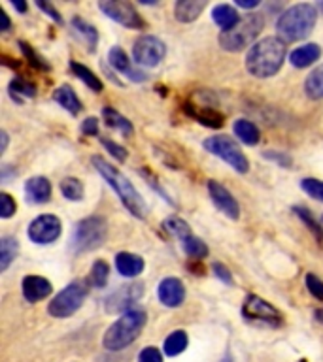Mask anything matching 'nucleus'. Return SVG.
I'll list each match as a JSON object with an SVG mask.
<instances>
[{
	"label": "nucleus",
	"instance_id": "f257e3e1",
	"mask_svg": "<svg viewBox=\"0 0 323 362\" xmlns=\"http://www.w3.org/2000/svg\"><path fill=\"white\" fill-rule=\"evenodd\" d=\"M91 164H93L96 172L106 180L108 185L115 191V194H118V198L121 200V204L129 209V214L135 215L136 219H146V202H144V198L140 197V192L136 191V187L130 183L129 177L121 174L115 166L106 163V158L101 157V155H93V157H91Z\"/></svg>",
	"mask_w": 323,
	"mask_h": 362
},
{
	"label": "nucleus",
	"instance_id": "f03ea898",
	"mask_svg": "<svg viewBox=\"0 0 323 362\" xmlns=\"http://www.w3.org/2000/svg\"><path fill=\"white\" fill-rule=\"evenodd\" d=\"M285 55H288L285 42H282L278 36H268V38L259 40L248 51V55H246V68H248V72L251 76H255V78H272L283 66Z\"/></svg>",
	"mask_w": 323,
	"mask_h": 362
},
{
	"label": "nucleus",
	"instance_id": "7ed1b4c3",
	"mask_svg": "<svg viewBox=\"0 0 323 362\" xmlns=\"http://www.w3.org/2000/svg\"><path fill=\"white\" fill-rule=\"evenodd\" d=\"M317 21V8L314 4L302 2V4H295L283 11L282 16L278 17L276 30L278 38L282 42H300L306 36H310Z\"/></svg>",
	"mask_w": 323,
	"mask_h": 362
},
{
	"label": "nucleus",
	"instance_id": "20e7f679",
	"mask_svg": "<svg viewBox=\"0 0 323 362\" xmlns=\"http://www.w3.org/2000/svg\"><path fill=\"white\" fill-rule=\"evenodd\" d=\"M146 311L138 310V308L121 313L118 321L113 322L112 327L108 328L104 336H102L104 349L121 351L125 347H129L140 336L142 328L146 327Z\"/></svg>",
	"mask_w": 323,
	"mask_h": 362
},
{
	"label": "nucleus",
	"instance_id": "39448f33",
	"mask_svg": "<svg viewBox=\"0 0 323 362\" xmlns=\"http://www.w3.org/2000/svg\"><path fill=\"white\" fill-rule=\"evenodd\" d=\"M265 27V17L263 13H248L238 21L237 27L220 34V45L225 51L238 53L246 47H254L257 44V36Z\"/></svg>",
	"mask_w": 323,
	"mask_h": 362
},
{
	"label": "nucleus",
	"instance_id": "423d86ee",
	"mask_svg": "<svg viewBox=\"0 0 323 362\" xmlns=\"http://www.w3.org/2000/svg\"><path fill=\"white\" fill-rule=\"evenodd\" d=\"M108 234L106 219L101 215L85 217L74 226L72 238H70V251L76 255L95 251L104 243Z\"/></svg>",
	"mask_w": 323,
	"mask_h": 362
},
{
	"label": "nucleus",
	"instance_id": "0eeeda50",
	"mask_svg": "<svg viewBox=\"0 0 323 362\" xmlns=\"http://www.w3.org/2000/svg\"><path fill=\"white\" fill-rule=\"evenodd\" d=\"M87 294H89L87 281L76 279V281L68 283L67 287L62 288L61 293L51 300L50 305H47V311L55 319H67V317L74 315L84 305Z\"/></svg>",
	"mask_w": 323,
	"mask_h": 362
},
{
	"label": "nucleus",
	"instance_id": "6e6552de",
	"mask_svg": "<svg viewBox=\"0 0 323 362\" xmlns=\"http://www.w3.org/2000/svg\"><path fill=\"white\" fill-rule=\"evenodd\" d=\"M204 149L212 155H215L217 158H221L223 163H227L234 172L238 174H246L249 170V160L248 157L244 155L242 149L238 147V144L232 140L231 136L225 134H215L210 136L203 141Z\"/></svg>",
	"mask_w": 323,
	"mask_h": 362
},
{
	"label": "nucleus",
	"instance_id": "1a4fd4ad",
	"mask_svg": "<svg viewBox=\"0 0 323 362\" xmlns=\"http://www.w3.org/2000/svg\"><path fill=\"white\" fill-rule=\"evenodd\" d=\"M164 55H166V45L163 40L153 34H144L140 38H136L132 45V62L138 66H157Z\"/></svg>",
	"mask_w": 323,
	"mask_h": 362
},
{
	"label": "nucleus",
	"instance_id": "9d476101",
	"mask_svg": "<svg viewBox=\"0 0 323 362\" xmlns=\"http://www.w3.org/2000/svg\"><path fill=\"white\" fill-rule=\"evenodd\" d=\"M242 315L248 321L263 322L266 327H280L282 325V313L271 305L266 300H263L257 294H248L242 304Z\"/></svg>",
	"mask_w": 323,
	"mask_h": 362
},
{
	"label": "nucleus",
	"instance_id": "9b49d317",
	"mask_svg": "<svg viewBox=\"0 0 323 362\" xmlns=\"http://www.w3.org/2000/svg\"><path fill=\"white\" fill-rule=\"evenodd\" d=\"M98 8H101L104 16H108L112 21L119 23V25H123V27H144L140 13L136 11V8L130 2H125V0H106V2H98Z\"/></svg>",
	"mask_w": 323,
	"mask_h": 362
},
{
	"label": "nucleus",
	"instance_id": "f8f14e48",
	"mask_svg": "<svg viewBox=\"0 0 323 362\" xmlns=\"http://www.w3.org/2000/svg\"><path fill=\"white\" fill-rule=\"evenodd\" d=\"M62 223L57 215H38L36 219L28 225L27 236L30 242L38 243V245H47L53 243L57 238L61 236Z\"/></svg>",
	"mask_w": 323,
	"mask_h": 362
},
{
	"label": "nucleus",
	"instance_id": "ddd939ff",
	"mask_svg": "<svg viewBox=\"0 0 323 362\" xmlns=\"http://www.w3.org/2000/svg\"><path fill=\"white\" fill-rule=\"evenodd\" d=\"M144 294V285L142 283H127L118 291H113L104 302L108 313H121V311H130L135 310L132 305L142 298Z\"/></svg>",
	"mask_w": 323,
	"mask_h": 362
},
{
	"label": "nucleus",
	"instance_id": "4468645a",
	"mask_svg": "<svg viewBox=\"0 0 323 362\" xmlns=\"http://www.w3.org/2000/svg\"><path fill=\"white\" fill-rule=\"evenodd\" d=\"M206 187H208V194L215 208L220 209L223 215H227L229 219L237 221L240 217V206H238L237 198L231 194V191L215 180H208Z\"/></svg>",
	"mask_w": 323,
	"mask_h": 362
},
{
	"label": "nucleus",
	"instance_id": "2eb2a0df",
	"mask_svg": "<svg viewBox=\"0 0 323 362\" xmlns=\"http://www.w3.org/2000/svg\"><path fill=\"white\" fill-rule=\"evenodd\" d=\"M108 62H110V66H112L115 72H119L121 76H125V78H129L130 81L142 83V81H146L147 79L146 72L138 70L135 62L130 61L129 57H127V53H125L121 47H118V45L112 47L110 53H108Z\"/></svg>",
	"mask_w": 323,
	"mask_h": 362
},
{
	"label": "nucleus",
	"instance_id": "dca6fc26",
	"mask_svg": "<svg viewBox=\"0 0 323 362\" xmlns=\"http://www.w3.org/2000/svg\"><path fill=\"white\" fill-rule=\"evenodd\" d=\"M157 296L166 308H178L186 300V287L178 277H164L163 281L159 283Z\"/></svg>",
	"mask_w": 323,
	"mask_h": 362
},
{
	"label": "nucleus",
	"instance_id": "f3484780",
	"mask_svg": "<svg viewBox=\"0 0 323 362\" xmlns=\"http://www.w3.org/2000/svg\"><path fill=\"white\" fill-rule=\"evenodd\" d=\"M23 296L27 302H40V300L47 298L53 291L50 279H45L42 276H27L23 277L21 283Z\"/></svg>",
	"mask_w": 323,
	"mask_h": 362
},
{
	"label": "nucleus",
	"instance_id": "a211bd4d",
	"mask_svg": "<svg viewBox=\"0 0 323 362\" xmlns=\"http://www.w3.org/2000/svg\"><path fill=\"white\" fill-rule=\"evenodd\" d=\"M25 194L27 202L30 204H45L51 198V183L44 175H34L25 183Z\"/></svg>",
	"mask_w": 323,
	"mask_h": 362
},
{
	"label": "nucleus",
	"instance_id": "6ab92c4d",
	"mask_svg": "<svg viewBox=\"0 0 323 362\" xmlns=\"http://www.w3.org/2000/svg\"><path fill=\"white\" fill-rule=\"evenodd\" d=\"M183 110H186L187 115H191L195 121H198V123L204 124V127H208V129H220L221 124H223V115L215 112L214 107L186 104Z\"/></svg>",
	"mask_w": 323,
	"mask_h": 362
},
{
	"label": "nucleus",
	"instance_id": "aec40b11",
	"mask_svg": "<svg viewBox=\"0 0 323 362\" xmlns=\"http://www.w3.org/2000/svg\"><path fill=\"white\" fill-rule=\"evenodd\" d=\"M72 28L74 34L79 38V42H84L85 49L89 51V53H95L96 44H98V33H96V28L79 16L72 17Z\"/></svg>",
	"mask_w": 323,
	"mask_h": 362
},
{
	"label": "nucleus",
	"instance_id": "412c9836",
	"mask_svg": "<svg viewBox=\"0 0 323 362\" xmlns=\"http://www.w3.org/2000/svg\"><path fill=\"white\" fill-rule=\"evenodd\" d=\"M115 268L123 277H136L144 272V259L135 253H121L115 255Z\"/></svg>",
	"mask_w": 323,
	"mask_h": 362
},
{
	"label": "nucleus",
	"instance_id": "4be33fe9",
	"mask_svg": "<svg viewBox=\"0 0 323 362\" xmlns=\"http://www.w3.org/2000/svg\"><path fill=\"white\" fill-rule=\"evenodd\" d=\"M322 55V47L317 44H305L297 47V49L291 51L289 55V62L293 64L295 68H306L314 64V62L319 59Z\"/></svg>",
	"mask_w": 323,
	"mask_h": 362
},
{
	"label": "nucleus",
	"instance_id": "5701e85b",
	"mask_svg": "<svg viewBox=\"0 0 323 362\" xmlns=\"http://www.w3.org/2000/svg\"><path fill=\"white\" fill-rule=\"evenodd\" d=\"M206 8L204 0H178L174 6V16L180 23H191L198 19Z\"/></svg>",
	"mask_w": 323,
	"mask_h": 362
},
{
	"label": "nucleus",
	"instance_id": "b1692460",
	"mask_svg": "<svg viewBox=\"0 0 323 362\" xmlns=\"http://www.w3.org/2000/svg\"><path fill=\"white\" fill-rule=\"evenodd\" d=\"M53 100L59 104L61 107H64L68 113H72V115H78L81 112V102L76 96L74 89L70 85H61V87H57L53 90Z\"/></svg>",
	"mask_w": 323,
	"mask_h": 362
},
{
	"label": "nucleus",
	"instance_id": "393cba45",
	"mask_svg": "<svg viewBox=\"0 0 323 362\" xmlns=\"http://www.w3.org/2000/svg\"><path fill=\"white\" fill-rule=\"evenodd\" d=\"M212 19L217 27L221 28V33L225 30H231L232 27H237L240 17H238V11L229 4H217L212 10Z\"/></svg>",
	"mask_w": 323,
	"mask_h": 362
},
{
	"label": "nucleus",
	"instance_id": "a878e982",
	"mask_svg": "<svg viewBox=\"0 0 323 362\" xmlns=\"http://www.w3.org/2000/svg\"><path fill=\"white\" fill-rule=\"evenodd\" d=\"M102 117H104V123H106L110 129L118 130L121 134L130 136L135 132V127H132V123H130L129 119L125 117V115H121V113H119L118 110H113V107H102Z\"/></svg>",
	"mask_w": 323,
	"mask_h": 362
},
{
	"label": "nucleus",
	"instance_id": "bb28decb",
	"mask_svg": "<svg viewBox=\"0 0 323 362\" xmlns=\"http://www.w3.org/2000/svg\"><path fill=\"white\" fill-rule=\"evenodd\" d=\"M232 132L246 146H255L259 141V129L251 121H248V119H237L234 124H232Z\"/></svg>",
	"mask_w": 323,
	"mask_h": 362
},
{
	"label": "nucleus",
	"instance_id": "cd10ccee",
	"mask_svg": "<svg viewBox=\"0 0 323 362\" xmlns=\"http://www.w3.org/2000/svg\"><path fill=\"white\" fill-rule=\"evenodd\" d=\"M187 344H189V338H187L186 330H174L170 332L166 338H164L163 351L166 356H178L180 353L187 349Z\"/></svg>",
	"mask_w": 323,
	"mask_h": 362
},
{
	"label": "nucleus",
	"instance_id": "c85d7f7f",
	"mask_svg": "<svg viewBox=\"0 0 323 362\" xmlns=\"http://www.w3.org/2000/svg\"><path fill=\"white\" fill-rule=\"evenodd\" d=\"M8 93H10L11 100H16L17 104H23L25 98H33L36 95V87L27 79L13 78L8 85Z\"/></svg>",
	"mask_w": 323,
	"mask_h": 362
},
{
	"label": "nucleus",
	"instance_id": "c756f323",
	"mask_svg": "<svg viewBox=\"0 0 323 362\" xmlns=\"http://www.w3.org/2000/svg\"><path fill=\"white\" fill-rule=\"evenodd\" d=\"M19 242L13 236H4L0 240V272H6L10 264L17 259Z\"/></svg>",
	"mask_w": 323,
	"mask_h": 362
},
{
	"label": "nucleus",
	"instance_id": "7c9ffc66",
	"mask_svg": "<svg viewBox=\"0 0 323 362\" xmlns=\"http://www.w3.org/2000/svg\"><path fill=\"white\" fill-rule=\"evenodd\" d=\"M305 93L312 100H322L323 98V64L314 68L305 81Z\"/></svg>",
	"mask_w": 323,
	"mask_h": 362
},
{
	"label": "nucleus",
	"instance_id": "2f4dec72",
	"mask_svg": "<svg viewBox=\"0 0 323 362\" xmlns=\"http://www.w3.org/2000/svg\"><path fill=\"white\" fill-rule=\"evenodd\" d=\"M70 70H72L74 76H76L78 79H81V81H84L91 90L101 93V90L104 89V85H102V81L98 79V76H95V74L91 72L87 66H84V64H79V62L76 61H70Z\"/></svg>",
	"mask_w": 323,
	"mask_h": 362
},
{
	"label": "nucleus",
	"instance_id": "473e14b6",
	"mask_svg": "<svg viewBox=\"0 0 323 362\" xmlns=\"http://www.w3.org/2000/svg\"><path fill=\"white\" fill-rule=\"evenodd\" d=\"M181 245H183V251H186L187 257H191L193 260H203L208 257V245L197 236H187L186 240H181Z\"/></svg>",
	"mask_w": 323,
	"mask_h": 362
},
{
	"label": "nucleus",
	"instance_id": "72a5a7b5",
	"mask_svg": "<svg viewBox=\"0 0 323 362\" xmlns=\"http://www.w3.org/2000/svg\"><path fill=\"white\" fill-rule=\"evenodd\" d=\"M59 189H61L62 197L67 198V200H72V202L84 200L85 189H84V183H81L78 177H64V180L61 181Z\"/></svg>",
	"mask_w": 323,
	"mask_h": 362
},
{
	"label": "nucleus",
	"instance_id": "f704fd0d",
	"mask_svg": "<svg viewBox=\"0 0 323 362\" xmlns=\"http://www.w3.org/2000/svg\"><path fill=\"white\" fill-rule=\"evenodd\" d=\"M163 230L169 232L170 236L178 238L180 242L186 240L187 236H191V226L187 225L183 219H180V217H176V215L163 221Z\"/></svg>",
	"mask_w": 323,
	"mask_h": 362
},
{
	"label": "nucleus",
	"instance_id": "c9c22d12",
	"mask_svg": "<svg viewBox=\"0 0 323 362\" xmlns=\"http://www.w3.org/2000/svg\"><path fill=\"white\" fill-rule=\"evenodd\" d=\"M293 211L297 214V217H299L302 223H305L306 226H308V230L316 236L317 242L323 243V226L317 223L316 219H314V215H312V211L308 208H302V206H295Z\"/></svg>",
	"mask_w": 323,
	"mask_h": 362
},
{
	"label": "nucleus",
	"instance_id": "e433bc0d",
	"mask_svg": "<svg viewBox=\"0 0 323 362\" xmlns=\"http://www.w3.org/2000/svg\"><path fill=\"white\" fill-rule=\"evenodd\" d=\"M110 277V268L104 260H95V264L91 266V276L89 283L95 288H104Z\"/></svg>",
	"mask_w": 323,
	"mask_h": 362
},
{
	"label": "nucleus",
	"instance_id": "4c0bfd02",
	"mask_svg": "<svg viewBox=\"0 0 323 362\" xmlns=\"http://www.w3.org/2000/svg\"><path fill=\"white\" fill-rule=\"evenodd\" d=\"M19 47H21V53L25 55V59H27L30 66L38 68V70H50V64H47V62H45L44 59L27 44V42H19Z\"/></svg>",
	"mask_w": 323,
	"mask_h": 362
},
{
	"label": "nucleus",
	"instance_id": "58836bf2",
	"mask_svg": "<svg viewBox=\"0 0 323 362\" xmlns=\"http://www.w3.org/2000/svg\"><path fill=\"white\" fill-rule=\"evenodd\" d=\"M300 189L308 194V197L316 198L319 202H323V181L314 180V177H305L300 181Z\"/></svg>",
	"mask_w": 323,
	"mask_h": 362
},
{
	"label": "nucleus",
	"instance_id": "ea45409f",
	"mask_svg": "<svg viewBox=\"0 0 323 362\" xmlns=\"http://www.w3.org/2000/svg\"><path fill=\"white\" fill-rule=\"evenodd\" d=\"M16 200L8 192H0V217L2 219H10L11 215L16 214Z\"/></svg>",
	"mask_w": 323,
	"mask_h": 362
},
{
	"label": "nucleus",
	"instance_id": "a19ab883",
	"mask_svg": "<svg viewBox=\"0 0 323 362\" xmlns=\"http://www.w3.org/2000/svg\"><path fill=\"white\" fill-rule=\"evenodd\" d=\"M305 281H306V288L310 291L312 296L317 300H322L323 302V281L322 279H319L317 276H314V274H306Z\"/></svg>",
	"mask_w": 323,
	"mask_h": 362
},
{
	"label": "nucleus",
	"instance_id": "79ce46f5",
	"mask_svg": "<svg viewBox=\"0 0 323 362\" xmlns=\"http://www.w3.org/2000/svg\"><path fill=\"white\" fill-rule=\"evenodd\" d=\"M101 144H102V146H104V149H106V151L110 153V155H112L113 158H118V160H121V163H125V160H127V157H129V153H127V149L119 146V144H115V141L104 140V138H102Z\"/></svg>",
	"mask_w": 323,
	"mask_h": 362
},
{
	"label": "nucleus",
	"instance_id": "37998d69",
	"mask_svg": "<svg viewBox=\"0 0 323 362\" xmlns=\"http://www.w3.org/2000/svg\"><path fill=\"white\" fill-rule=\"evenodd\" d=\"M212 272H214V276L217 277L220 281L225 283V285H234V279H232L231 272H229V268H227L225 264L214 262V264H212Z\"/></svg>",
	"mask_w": 323,
	"mask_h": 362
},
{
	"label": "nucleus",
	"instance_id": "c03bdc74",
	"mask_svg": "<svg viewBox=\"0 0 323 362\" xmlns=\"http://www.w3.org/2000/svg\"><path fill=\"white\" fill-rule=\"evenodd\" d=\"M263 157L268 158V160H274L276 164H280L282 168H289L291 166V157L285 155V153H280V151H263Z\"/></svg>",
	"mask_w": 323,
	"mask_h": 362
},
{
	"label": "nucleus",
	"instance_id": "a18cd8bd",
	"mask_svg": "<svg viewBox=\"0 0 323 362\" xmlns=\"http://www.w3.org/2000/svg\"><path fill=\"white\" fill-rule=\"evenodd\" d=\"M138 362H163V355L157 347H146L140 351Z\"/></svg>",
	"mask_w": 323,
	"mask_h": 362
},
{
	"label": "nucleus",
	"instance_id": "49530a36",
	"mask_svg": "<svg viewBox=\"0 0 323 362\" xmlns=\"http://www.w3.org/2000/svg\"><path fill=\"white\" fill-rule=\"evenodd\" d=\"M81 132L85 136H96L98 134V119L96 117H87L81 123Z\"/></svg>",
	"mask_w": 323,
	"mask_h": 362
},
{
	"label": "nucleus",
	"instance_id": "de8ad7c7",
	"mask_svg": "<svg viewBox=\"0 0 323 362\" xmlns=\"http://www.w3.org/2000/svg\"><path fill=\"white\" fill-rule=\"evenodd\" d=\"M36 6H38L40 10L44 11V13H47V16H50L51 19H53V21L59 23V25H62L61 13H59V11H57L55 8H53V6L50 4V2H36Z\"/></svg>",
	"mask_w": 323,
	"mask_h": 362
},
{
	"label": "nucleus",
	"instance_id": "09e8293b",
	"mask_svg": "<svg viewBox=\"0 0 323 362\" xmlns=\"http://www.w3.org/2000/svg\"><path fill=\"white\" fill-rule=\"evenodd\" d=\"M259 4V0H237V6L238 8H242V10H254V8H257Z\"/></svg>",
	"mask_w": 323,
	"mask_h": 362
},
{
	"label": "nucleus",
	"instance_id": "8fccbe9b",
	"mask_svg": "<svg viewBox=\"0 0 323 362\" xmlns=\"http://www.w3.org/2000/svg\"><path fill=\"white\" fill-rule=\"evenodd\" d=\"M0 23H2V25H0V30H2V33L10 30L11 23H10V17H8V13H6V11H0Z\"/></svg>",
	"mask_w": 323,
	"mask_h": 362
},
{
	"label": "nucleus",
	"instance_id": "3c124183",
	"mask_svg": "<svg viewBox=\"0 0 323 362\" xmlns=\"http://www.w3.org/2000/svg\"><path fill=\"white\" fill-rule=\"evenodd\" d=\"M10 175H17V170H11L10 168V164H4L2 166V174H0V177H2V181H8L10 180Z\"/></svg>",
	"mask_w": 323,
	"mask_h": 362
},
{
	"label": "nucleus",
	"instance_id": "603ef678",
	"mask_svg": "<svg viewBox=\"0 0 323 362\" xmlns=\"http://www.w3.org/2000/svg\"><path fill=\"white\" fill-rule=\"evenodd\" d=\"M0 140H2V146H0V153H4L6 149H8V141H10V138H8V132H6V130H2V132H0Z\"/></svg>",
	"mask_w": 323,
	"mask_h": 362
},
{
	"label": "nucleus",
	"instance_id": "864d4df0",
	"mask_svg": "<svg viewBox=\"0 0 323 362\" xmlns=\"http://www.w3.org/2000/svg\"><path fill=\"white\" fill-rule=\"evenodd\" d=\"M11 6H13L17 11H21V13H25V11H27V4H25V2H21V0H13V2H11Z\"/></svg>",
	"mask_w": 323,
	"mask_h": 362
},
{
	"label": "nucleus",
	"instance_id": "5fc2aeb1",
	"mask_svg": "<svg viewBox=\"0 0 323 362\" xmlns=\"http://www.w3.org/2000/svg\"><path fill=\"white\" fill-rule=\"evenodd\" d=\"M316 8H317V10H319V11H323V2H317Z\"/></svg>",
	"mask_w": 323,
	"mask_h": 362
},
{
	"label": "nucleus",
	"instance_id": "6e6d98bb",
	"mask_svg": "<svg viewBox=\"0 0 323 362\" xmlns=\"http://www.w3.org/2000/svg\"><path fill=\"white\" fill-rule=\"evenodd\" d=\"M221 362H232V358H231V356H225V358H223Z\"/></svg>",
	"mask_w": 323,
	"mask_h": 362
},
{
	"label": "nucleus",
	"instance_id": "4d7b16f0",
	"mask_svg": "<svg viewBox=\"0 0 323 362\" xmlns=\"http://www.w3.org/2000/svg\"><path fill=\"white\" fill-rule=\"evenodd\" d=\"M300 362H306V361H300Z\"/></svg>",
	"mask_w": 323,
	"mask_h": 362
}]
</instances>
